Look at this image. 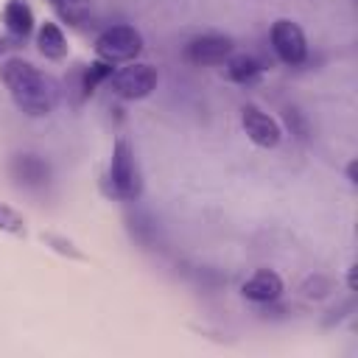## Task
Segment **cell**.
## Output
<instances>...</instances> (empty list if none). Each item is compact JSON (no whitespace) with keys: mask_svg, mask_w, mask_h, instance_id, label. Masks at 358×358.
I'll return each instance as SVG.
<instances>
[{"mask_svg":"<svg viewBox=\"0 0 358 358\" xmlns=\"http://www.w3.org/2000/svg\"><path fill=\"white\" fill-rule=\"evenodd\" d=\"M235 53V39L227 34H199L193 39H187L185 45V59L196 67H215L224 64L229 56Z\"/></svg>","mask_w":358,"mask_h":358,"instance_id":"cell-6","label":"cell"},{"mask_svg":"<svg viewBox=\"0 0 358 358\" xmlns=\"http://www.w3.org/2000/svg\"><path fill=\"white\" fill-rule=\"evenodd\" d=\"M106 196L117 201H137L143 196V171L137 162V154L126 137H117L112 145V157L103 176Z\"/></svg>","mask_w":358,"mask_h":358,"instance_id":"cell-2","label":"cell"},{"mask_svg":"<svg viewBox=\"0 0 358 358\" xmlns=\"http://www.w3.org/2000/svg\"><path fill=\"white\" fill-rule=\"evenodd\" d=\"M241 129L257 148H277L282 140V126L255 103H246L241 109Z\"/></svg>","mask_w":358,"mask_h":358,"instance_id":"cell-8","label":"cell"},{"mask_svg":"<svg viewBox=\"0 0 358 358\" xmlns=\"http://www.w3.org/2000/svg\"><path fill=\"white\" fill-rule=\"evenodd\" d=\"M39 238H42V243H45L50 252H56V255H62V257H67V260H87V255H84L70 238H64V235H59V232H42Z\"/></svg>","mask_w":358,"mask_h":358,"instance_id":"cell-16","label":"cell"},{"mask_svg":"<svg viewBox=\"0 0 358 358\" xmlns=\"http://www.w3.org/2000/svg\"><path fill=\"white\" fill-rule=\"evenodd\" d=\"M268 45L274 56L288 67H299L308 59V39L294 20H285V17L274 20L268 28Z\"/></svg>","mask_w":358,"mask_h":358,"instance_id":"cell-5","label":"cell"},{"mask_svg":"<svg viewBox=\"0 0 358 358\" xmlns=\"http://www.w3.org/2000/svg\"><path fill=\"white\" fill-rule=\"evenodd\" d=\"M285 291V282L282 277L274 271V268H257L252 277L243 280L241 285V294L243 299L255 302V305H268V302H277Z\"/></svg>","mask_w":358,"mask_h":358,"instance_id":"cell-9","label":"cell"},{"mask_svg":"<svg viewBox=\"0 0 358 358\" xmlns=\"http://www.w3.org/2000/svg\"><path fill=\"white\" fill-rule=\"evenodd\" d=\"M34 8L28 6V0H6L3 6V28H6V36L11 45H20L25 42L31 34H34Z\"/></svg>","mask_w":358,"mask_h":358,"instance_id":"cell-10","label":"cell"},{"mask_svg":"<svg viewBox=\"0 0 358 358\" xmlns=\"http://www.w3.org/2000/svg\"><path fill=\"white\" fill-rule=\"evenodd\" d=\"M282 117H285V123H288V129H291V134H294L296 140H308L310 129H308V120H305V115H302L296 106H285Z\"/></svg>","mask_w":358,"mask_h":358,"instance_id":"cell-19","label":"cell"},{"mask_svg":"<svg viewBox=\"0 0 358 358\" xmlns=\"http://www.w3.org/2000/svg\"><path fill=\"white\" fill-rule=\"evenodd\" d=\"M8 48H14V45L8 42V36H0V56H6V50H8Z\"/></svg>","mask_w":358,"mask_h":358,"instance_id":"cell-23","label":"cell"},{"mask_svg":"<svg viewBox=\"0 0 358 358\" xmlns=\"http://www.w3.org/2000/svg\"><path fill=\"white\" fill-rule=\"evenodd\" d=\"M299 291H302V296H308V299H324V296H330V291H333V280L330 277H324V274H308L305 280H302V285H299Z\"/></svg>","mask_w":358,"mask_h":358,"instance_id":"cell-18","label":"cell"},{"mask_svg":"<svg viewBox=\"0 0 358 358\" xmlns=\"http://www.w3.org/2000/svg\"><path fill=\"white\" fill-rule=\"evenodd\" d=\"M266 67L263 62H257L255 56L249 53H232L227 62H224V76L232 81V84H241V87H252L263 78Z\"/></svg>","mask_w":358,"mask_h":358,"instance_id":"cell-11","label":"cell"},{"mask_svg":"<svg viewBox=\"0 0 358 358\" xmlns=\"http://www.w3.org/2000/svg\"><path fill=\"white\" fill-rule=\"evenodd\" d=\"M8 173L17 187L25 190H45L50 185V165L45 157L34 151H17L8 157Z\"/></svg>","mask_w":358,"mask_h":358,"instance_id":"cell-7","label":"cell"},{"mask_svg":"<svg viewBox=\"0 0 358 358\" xmlns=\"http://www.w3.org/2000/svg\"><path fill=\"white\" fill-rule=\"evenodd\" d=\"M347 310H352V302H344V305H341V308H338V310H336V308H333V310H330V316H327V319H324V327H333V324H338V322H341V319H344V316H350V313H347Z\"/></svg>","mask_w":358,"mask_h":358,"instance_id":"cell-20","label":"cell"},{"mask_svg":"<svg viewBox=\"0 0 358 358\" xmlns=\"http://www.w3.org/2000/svg\"><path fill=\"white\" fill-rule=\"evenodd\" d=\"M143 34L129 25V22H117V25H109L98 34L95 39V56L109 62V64H129V62H137V56L143 53Z\"/></svg>","mask_w":358,"mask_h":358,"instance_id":"cell-3","label":"cell"},{"mask_svg":"<svg viewBox=\"0 0 358 358\" xmlns=\"http://www.w3.org/2000/svg\"><path fill=\"white\" fill-rule=\"evenodd\" d=\"M36 50L45 59H50V62H62L67 56V36H64V31L56 22L45 20L36 28Z\"/></svg>","mask_w":358,"mask_h":358,"instance_id":"cell-12","label":"cell"},{"mask_svg":"<svg viewBox=\"0 0 358 358\" xmlns=\"http://www.w3.org/2000/svg\"><path fill=\"white\" fill-rule=\"evenodd\" d=\"M50 6L62 17V22H67L73 28L87 25L92 17V0H50Z\"/></svg>","mask_w":358,"mask_h":358,"instance_id":"cell-14","label":"cell"},{"mask_svg":"<svg viewBox=\"0 0 358 358\" xmlns=\"http://www.w3.org/2000/svg\"><path fill=\"white\" fill-rule=\"evenodd\" d=\"M347 288H350V291H355V266H350V268H347Z\"/></svg>","mask_w":358,"mask_h":358,"instance_id":"cell-22","label":"cell"},{"mask_svg":"<svg viewBox=\"0 0 358 358\" xmlns=\"http://www.w3.org/2000/svg\"><path fill=\"white\" fill-rule=\"evenodd\" d=\"M0 232L14 235V238H25V232H28L22 213H17V210H14L11 204H6V201H0Z\"/></svg>","mask_w":358,"mask_h":358,"instance_id":"cell-17","label":"cell"},{"mask_svg":"<svg viewBox=\"0 0 358 358\" xmlns=\"http://www.w3.org/2000/svg\"><path fill=\"white\" fill-rule=\"evenodd\" d=\"M344 173H347V182H350V185H355V182H358V179H355V159H350V162H347Z\"/></svg>","mask_w":358,"mask_h":358,"instance_id":"cell-21","label":"cell"},{"mask_svg":"<svg viewBox=\"0 0 358 358\" xmlns=\"http://www.w3.org/2000/svg\"><path fill=\"white\" fill-rule=\"evenodd\" d=\"M0 81L11 98V103L25 117H48L59 103V90L50 76L34 67L28 59L11 56L0 67Z\"/></svg>","mask_w":358,"mask_h":358,"instance_id":"cell-1","label":"cell"},{"mask_svg":"<svg viewBox=\"0 0 358 358\" xmlns=\"http://www.w3.org/2000/svg\"><path fill=\"white\" fill-rule=\"evenodd\" d=\"M106 84L123 101H143L157 90L159 73L148 62H129L126 67H115V73L109 76Z\"/></svg>","mask_w":358,"mask_h":358,"instance_id":"cell-4","label":"cell"},{"mask_svg":"<svg viewBox=\"0 0 358 358\" xmlns=\"http://www.w3.org/2000/svg\"><path fill=\"white\" fill-rule=\"evenodd\" d=\"M126 221H129V235L140 246H151L157 241V224L148 218V213H131Z\"/></svg>","mask_w":358,"mask_h":358,"instance_id":"cell-15","label":"cell"},{"mask_svg":"<svg viewBox=\"0 0 358 358\" xmlns=\"http://www.w3.org/2000/svg\"><path fill=\"white\" fill-rule=\"evenodd\" d=\"M112 73H115V64H109V62H103V59H98V62H92V64H81V67H78V84H76L78 101H87L101 84L109 81Z\"/></svg>","mask_w":358,"mask_h":358,"instance_id":"cell-13","label":"cell"}]
</instances>
